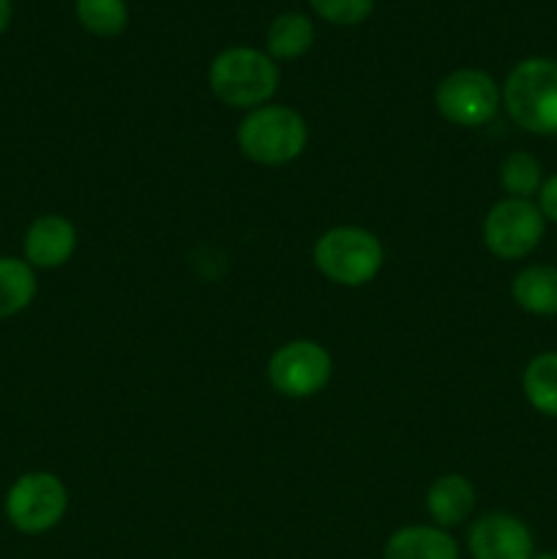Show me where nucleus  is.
<instances>
[{
	"mask_svg": "<svg viewBox=\"0 0 557 559\" xmlns=\"http://www.w3.org/2000/svg\"><path fill=\"white\" fill-rule=\"evenodd\" d=\"M211 93L233 109L265 107L278 91V63L257 47H227L208 66Z\"/></svg>",
	"mask_w": 557,
	"mask_h": 559,
	"instance_id": "f257e3e1",
	"label": "nucleus"
},
{
	"mask_svg": "<svg viewBox=\"0 0 557 559\" xmlns=\"http://www.w3.org/2000/svg\"><path fill=\"white\" fill-rule=\"evenodd\" d=\"M508 118L535 136L557 134V60L524 58L500 87Z\"/></svg>",
	"mask_w": 557,
	"mask_h": 559,
	"instance_id": "f03ea898",
	"label": "nucleus"
},
{
	"mask_svg": "<svg viewBox=\"0 0 557 559\" xmlns=\"http://www.w3.org/2000/svg\"><path fill=\"white\" fill-rule=\"evenodd\" d=\"M235 140L249 162L262 164V167H282L306 151L309 129H306L304 115L295 112L287 104L271 102L246 112L235 131Z\"/></svg>",
	"mask_w": 557,
	"mask_h": 559,
	"instance_id": "7ed1b4c3",
	"label": "nucleus"
},
{
	"mask_svg": "<svg viewBox=\"0 0 557 559\" xmlns=\"http://www.w3.org/2000/svg\"><path fill=\"white\" fill-rule=\"evenodd\" d=\"M317 271L336 287H366L375 282L386 262L380 238L364 227H333L317 238L311 249Z\"/></svg>",
	"mask_w": 557,
	"mask_h": 559,
	"instance_id": "20e7f679",
	"label": "nucleus"
},
{
	"mask_svg": "<svg viewBox=\"0 0 557 559\" xmlns=\"http://www.w3.org/2000/svg\"><path fill=\"white\" fill-rule=\"evenodd\" d=\"M69 511V489L47 469L20 475L3 497L5 522L22 535H44L58 527Z\"/></svg>",
	"mask_w": 557,
	"mask_h": 559,
	"instance_id": "39448f33",
	"label": "nucleus"
},
{
	"mask_svg": "<svg viewBox=\"0 0 557 559\" xmlns=\"http://www.w3.org/2000/svg\"><path fill=\"white\" fill-rule=\"evenodd\" d=\"M484 243L497 260L517 262L533 254L546 233V218L541 216L533 200H506L495 202L484 216Z\"/></svg>",
	"mask_w": 557,
	"mask_h": 559,
	"instance_id": "423d86ee",
	"label": "nucleus"
},
{
	"mask_svg": "<svg viewBox=\"0 0 557 559\" xmlns=\"http://www.w3.org/2000/svg\"><path fill=\"white\" fill-rule=\"evenodd\" d=\"M502 93L491 74L481 69H457L440 80L435 91V107L448 123L459 129H478L497 115Z\"/></svg>",
	"mask_w": 557,
	"mask_h": 559,
	"instance_id": "0eeeda50",
	"label": "nucleus"
},
{
	"mask_svg": "<svg viewBox=\"0 0 557 559\" xmlns=\"http://www.w3.org/2000/svg\"><path fill=\"white\" fill-rule=\"evenodd\" d=\"M333 358L322 344L295 338L282 344L268 360V380L287 399H311L331 382Z\"/></svg>",
	"mask_w": 557,
	"mask_h": 559,
	"instance_id": "6e6552de",
	"label": "nucleus"
},
{
	"mask_svg": "<svg viewBox=\"0 0 557 559\" xmlns=\"http://www.w3.org/2000/svg\"><path fill=\"white\" fill-rule=\"evenodd\" d=\"M467 551L473 559H530L535 555L533 533L511 513H486L467 530Z\"/></svg>",
	"mask_w": 557,
	"mask_h": 559,
	"instance_id": "1a4fd4ad",
	"label": "nucleus"
},
{
	"mask_svg": "<svg viewBox=\"0 0 557 559\" xmlns=\"http://www.w3.org/2000/svg\"><path fill=\"white\" fill-rule=\"evenodd\" d=\"M76 227L60 213H44L27 224L22 235V260L33 271H55L63 267L76 251Z\"/></svg>",
	"mask_w": 557,
	"mask_h": 559,
	"instance_id": "9d476101",
	"label": "nucleus"
},
{
	"mask_svg": "<svg viewBox=\"0 0 557 559\" xmlns=\"http://www.w3.org/2000/svg\"><path fill=\"white\" fill-rule=\"evenodd\" d=\"M475 511V486L464 475H440L426 491V513L435 527L451 530L467 522Z\"/></svg>",
	"mask_w": 557,
	"mask_h": 559,
	"instance_id": "9b49d317",
	"label": "nucleus"
},
{
	"mask_svg": "<svg viewBox=\"0 0 557 559\" xmlns=\"http://www.w3.org/2000/svg\"><path fill=\"white\" fill-rule=\"evenodd\" d=\"M382 559H459V544L435 524H410L386 540Z\"/></svg>",
	"mask_w": 557,
	"mask_h": 559,
	"instance_id": "f8f14e48",
	"label": "nucleus"
},
{
	"mask_svg": "<svg viewBox=\"0 0 557 559\" xmlns=\"http://www.w3.org/2000/svg\"><path fill=\"white\" fill-rule=\"evenodd\" d=\"M511 298L522 311L535 317H557V267L528 265L513 276Z\"/></svg>",
	"mask_w": 557,
	"mask_h": 559,
	"instance_id": "ddd939ff",
	"label": "nucleus"
},
{
	"mask_svg": "<svg viewBox=\"0 0 557 559\" xmlns=\"http://www.w3.org/2000/svg\"><path fill=\"white\" fill-rule=\"evenodd\" d=\"M315 44V25L300 11H284L268 25L265 33V52L273 60H298Z\"/></svg>",
	"mask_w": 557,
	"mask_h": 559,
	"instance_id": "4468645a",
	"label": "nucleus"
},
{
	"mask_svg": "<svg viewBox=\"0 0 557 559\" xmlns=\"http://www.w3.org/2000/svg\"><path fill=\"white\" fill-rule=\"evenodd\" d=\"M36 271L22 257H0V320L22 314L36 300Z\"/></svg>",
	"mask_w": 557,
	"mask_h": 559,
	"instance_id": "2eb2a0df",
	"label": "nucleus"
},
{
	"mask_svg": "<svg viewBox=\"0 0 557 559\" xmlns=\"http://www.w3.org/2000/svg\"><path fill=\"white\" fill-rule=\"evenodd\" d=\"M522 391L524 399L535 413L546 415V418H557V353H538L522 374Z\"/></svg>",
	"mask_w": 557,
	"mask_h": 559,
	"instance_id": "dca6fc26",
	"label": "nucleus"
},
{
	"mask_svg": "<svg viewBox=\"0 0 557 559\" xmlns=\"http://www.w3.org/2000/svg\"><path fill=\"white\" fill-rule=\"evenodd\" d=\"M502 191L513 200H533L538 197L541 183H544V169L541 162L528 151H513L508 153L497 169Z\"/></svg>",
	"mask_w": 557,
	"mask_h": 559,
	"instance_id": "f3484780",
	"label": "nucleus"
},
{
	"mask_svg": "<svg viewBox=\"0 0 557 559\" xmlns=\"http://www.w3.org/2000/svg\"><path fill=\"white\" fill-rule=\"evenodd\" d=\"M76 22L96 38H115L129 27L126 0H74Z\"/></svg>",
	"mask_w": 557,
	"mask_h": 559,
	"instance_id": "a211bd4d",
	"label": "nucleus"
},
{
	"mask_svg": "<svg viewBox=\"0 0 557 559\" xmlns=\"http://www.w3.org/2000/svg\"><path fill=\"white\" fill-rule=\"evenodd\" d=\"M317 16L339 27H353L369 20L375 0H309Z\"/></svg>",
	"mask_w": 557,
	"mask_h": 559,
	"instance_id": "6ab92c4d",
	"label": "nucleus"
},
{
	"mask_svg": "<svg viewBox=\"0 0 557 559\" xmlns=\"http://www.w3.org/2000/svg\"><path fill=\"white\" fill-rule=\"evenodd\" d=\"M538 211L541 216L546 218V222L557 224V173L552 175V178H544V183H541V191H538Z\"/></svg>",
	"mask_w": 557,
	"mask_h": 559,
	"instance_id": "aec40b11",
	"label": "nucleus"
},
{
	"mask_svg": "<svg viewBox=\"0 0 557 559\" xmlns=\"http://www.w3.org/2000/svg\"><path fill=\"white\" fill-rule=\"evenodd\" d=\"M11 16H14V3H11V0H0V36L9 31Z\"/></svg>",
	"mask_w": 557,
	"mask_h": 559,
	"instance_id": "412c9836",
	"label": "nucleus"
},
{
	"mask_svg": "<svg viewBox=\"0 0 557 559\" xmlns=\"http://www.w3.org/2000/svg\"><path fill=\"white\" fill-rule=\"evenodd\" d=\"M530 559H557L555 551H541V555H533Z\"/></svg>",
	"mask_w": 557,
	"mask_h": 559,
	"instance_id": "4be33fe9",
	"label": "nucleus"
}]
</instances>
